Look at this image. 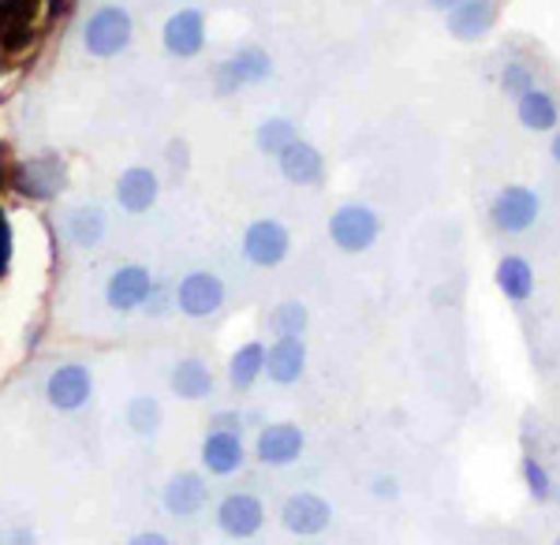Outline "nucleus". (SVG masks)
<instances>
[{
	"instance_id": "1",
	"label": "nucleus",
	"mask_w": 560,
	"mask_h": 545,
	"mask_svg": "<svg viewBox=\"0 0 560 545\" xmlns=\"http://www.w3.org/2000/svg\"><path fill=\"white\" fill-rule=\"evenodd\" d=\"M131 34H135V23H131V12L120 4H105L90 15L86 31H83V45L90 57L97 60H108V57H120L124 49L131 45Z\"/></svg>"
},
{
	"instance_id": "2",
	"label": "nucleus",
	"mask_w": 560,
	"mask_h": 545,
	"mask_svg": "<svg viewBox=\"0 0 560 545\" xmlns=\"http://www.w3.org/2000/svg\"><path fill=\"white\" fill-rule=\"evenodd\" d=\"M541 217V198L530 187L523 184H509L493 195L490 202V224L501 235H523L538 224Z\"/></svg>"
},
{
	"instance_id": "3",
	"label": "nucleus",
	"mask_w": 560,
	"mask_h": 545,
	"mask_svg": "<svg viewBox=\"0 0 560 545\" xmlns=\"http://www.w3.org/2000/svg\"><path fill=\"white\" fill-rule=\"evenodd\" d=\"M377 235H382V221L363 202H348L329 217V240L348 254L370 251L377 243Z\"/></svg>"
},
{
	"instance_id": "4",
	"label": "nucleus",
	"mask_w": 560,
	"mask_h": 545,
	"mask_svg": "<svg viewBox=\"0 0 560 545\" xmlns=\"http://www.w3.org/2000/svg\"><path fill=\"white\" fill-rule=\"evenodd\" d=\"M68 184V165L57 158V153H38V158L23 161L20 169L12 172V187L20 190L23 198H34V202H49L57 198Z\"/></svg>"
},
{
	"instance_id": "5",
	"label": "nucleus",
	"mask_w": 560,
	"mask_h": 545,
	"mask_svg": "<svg viewBox=\"0 0 560 545\" xmlns=\"http://www.w3.org/2000/svg\"><path fill=\"white\" fill-rule=\"evenodd\" d=\"M280 523L295 538H322L332 526V505L322 494H314V489H300L280 508Z\"/></svg>"
},
{
	"instance_id": "6",
	"label": "nucleus",
	"mask_w": 560,
	"mask_h": 545,
	"mask_svg": "<svg viewBox=\"0 0 560 545\" xmlns=\"http://www.w3.org/2000/svg\"><path fill=\"white\" fill-rule=\"evenodd\" d=\"M273 76V60L261 45H243L232 53V60H224L217 68V94H236L240 86H255L266 83Z\"/></svg>"
},
{
	"instance_id": "7",
	"label": "nucleus",
	"mask_w": 560,
	"mask_h": 545,
	"mask_svg": "<svg viewBox=\"0 0 560 545\" xmlns=\"http://www.w3.org/2000/svg\"><path fill=\"white\" fill-rule=\"evenodd\" d=\"M288 251H292V235H288L284 224L273 221V217L255 221L247 232H243V254H247V262L258 269L280 266V262L288 258Z\"/></svg>"
},
{
	"instance_id": "8",
	"label": "nucleus",
	"mask_w": 560,
	"mask_h": 545,
	"mask_svg": "<svg viewBox=\"0 0 560 545\" xmlns=\"http://www.w3.org/2000/svg\"><path fill=\"white\" fill-rule=\"evenodd\" d=\"M176 306L184 311L187 317H210L224 306V285L217 272H206V269H195L179 280L176 288Z\"/></svg>"
},
{
	"instance_id": "9",
	"label": "nucleus",
	"mask_w": 560,
	"mask_h": 545,
	"mask_svg": "<svg viewBox=\"0 0 560 545\" xmlns=\"http://www.w3.org/2000/svg\"><path fill=\"white\" fill-rule=\"evenodd\" d=\"M217 526L229 538H255L266 526V505L255 494H229L217 505Z\"/></svg>"
},
{
	"instance_id": "10",
	"label": "nucleus",
	"mask_w": 560,
	"mask_h": 545,
	"mask_svg": "<svg viewBox=\"0 0 560 545\" xmlns=\"http://www.w3.org/2000/svg\"><path fill=\"white\" fill-rule=\"evenodd\" d=\"M306 449V438L295 422H269L258 430V441H255V456L269 467H288L303 456Z\"/></svg>"
},
{
	"instance_id": "11",
	"label": "nucleus",
	"mask_w": 560,
	"mask_h": 545,
	"mask_svg": "<svg viewBox=\"0 0 560 545\" xmlns=\"http://www.w3.org/2000/svg\"><path fill=\"white\" fill-rule=\"evenodd\" d=\"M90 393H94V381H90V370L79 367V362H65L45 381V399L57 411H79L90 399Z\"/></svg>"
},
{
	"instance_id": "12",
	"label": "nucleus",
	"mask_w": 560,
	"mask_h": 545,
	"mask_svg": "<svg viewBox=\"0 0 560 545\" xmlns=\"http://www.w3.org/2000/svg\"><path fill=\"white\" fill-rule=\"evenodd\" d=\"M161 42H165V49L173 53L179 60H191L202 53L206 45V20L202 12H195V8H179L176 15H168L165 31H161Z\"/></svg>"
},
{
	"instance_id": "13",
	"label": "nucleus",
	"mask_w": 560,
	"mask_h": 545,
	"mask_svg": "<svg viewBox=\"0 0 560 545\" xmlns=\"http://www.w3.org/2000/svg\"><path fill=\"white\" fill-rule=\"evenodd\" d=\"M161 501H165V508L176 520H191V515L202 512L206 501H210V486H206V478L198 475V471H179V475L168 478L165 489H161Z\"/></svg>"
},
{
	"instance_id": "14",
	"label": "nucleus",
	"mask_w": 560,
	"mask_h": 545,
	"mask_svg": "<svg viewBox=\"0 0 560 545\" xmlns=\"http://www.w3.org/2000/svg\"><path fill=\"white\" fill-rule=\"evenodd\" d=\"M150 292H153V277H150L147 266H124V269H116L113 277H108V285H105L108 306H113V311H120V314L139 311V306L150 299Z\"/></svg>"
},
{
	"instance_id": "15",
	"label": "nucleus",
	"mask_w": 560,
	"mask_h": 545,
	"mask_svg": "<svg viewBox=\"0 0 560 545\" xmlns=\"http://www.w3.org/2000/svg\"><path fill=\"white\" fill-rule=\"evenodd\" d=\"M243 460H247V449H243V438L236 430H213L206 433L202 441V467L210 471V475L224 478V475H236L243 467Z\"/></svg>"
},
{
	"instance_id": "16",
	"label": "nucleus",
	"mask_w": 560,
	"mask_h": 545,
	"mask_svg": "<svg viewBox=\"0 0 560 545\" xmlns=\"http://www.w3.org/2000/svg\"><path fill=\"white\" fill-rule=\"evenodd\" d=\"M266 374L277 385H295L306 374V344L303 336H277L266 351Z\"/></svg>"
},
{
	"instance_id": "17",
	"label": "nucleus",
	"mask_w": 560,
	"mask_h": 545,
	"mask_svg": "<svg viewBox=\"0 0 560 545\" xmlns=\"http://www.w3.org/2000/svg\"><path fill=\"white\" fill-rule=\"evenodd\" d=\"M497 23V0H459L448 12V34L456 42H478L493 31Z\"/></svg>"
},
{
	"instance_id": "18",
	"label": "nucleus",
	"mask_w": 560,
	"mask_h": 545,
	"mask_svg": "<svg viewBox=\"0 0 560 545\" xmlns=\"http://www.w3.org/2000/svg\"><path fill=\"white\" fill-rule=\"evenodd\" d=\"M280 172H284L288 184H300V187H318L325 176V161L322 153L311 147V142L295 139L292 147H284L277 153Z\"/></svg>"
},
{
	"instance_id": "19",
	"label": "nucleus",
	"mask_w": 560,
	"mask_h": 545,
	"mask_svg": "<svg viewBox=\"0 0 560 545\" xmlns=\"http://www.w3.org/2000/svg\"><path fill=\"white\" fill-rule=\"evenodd\" d=\"M158 176H153L150 169H128L120 172V179H116V202H120V210L128 213H147L153 202H158Z\"/></svg>"
},
{
	"instance_id": "20",
	"label": "nucleus",
	"mask_w": 560,
	"mask_h": 545,
	"mask_svg": "<svg viewBox=\"0 0 560 545\" xmlns=\"http://www.w3.org/2000/svg\"><path fill=\"white\" fill-rule=\"evenodd\" d=\"M516 116H520V124L527 127V131H538V135L557 131V127H560L557 97L549 94V90H541V86H530L527 94L516 97Z\"/></svg>"
},
{
	"instance_id": "21",
	"label": "nucleus",
	"mask_w": 560,
	"mask_h": 545,
	"mask_svg": "<svg viewBox=\"0 0 560 545\" xmlns=\"http://www.w3.org/2000/svg\"><path fill=\"white\" fill-rule=\"evenodd\" d=\"M493 280H497V288H501V295L516 306H523L535 295V269H530V262L523 258V254H504V258L497 262Z\"/></svg>"
},
{
	"instance_id": "22",
	"label": "nucleus",
	"mask_w": 560,
	"mask_h": 545,
	"mask_svg": "<svg viewBox=\"0 0 560 545\" xmlns=\"http://www.w3.org/2000/svg\"><path fill=\"white\" fill-rule=\"evenodd\" d=\"M168 385H173V393L179 399H206L213 393V370L202 359H179Z\"/></svg>"
},
{
	"instance_id": "23",
	"label": "nucleus",
	"mask_w": 560,
	"mask_h": 545,
	"mask_svg": "<svg viewBox=\"0 0 560 545\" xmlns=\"http://www.w3.org/2000/svg\"><path fill=\"white\" fill-rule=\"evenodd\" d=\"M261 374H266V344L250 340L229 359V385L236 389V393H247Z\"/></svg>"
},
{
	"instance_id": "24",
	"label": "nucleus",
	"mask_w": 560,
	"mask_h": 545,
	"mask_svg": "<svg viewBox=\"0 0 560 545\" xmlns=\"http://www.w3.org/2000/svg\"><path fill=\"white\" fill-rule=\"evenodd\" d=\"M65 229L75 247H97V243L105 240V213L97 210V206H75V210L68 213Z\"/></svg>"
},
{
	"instance_id": "25",
	"label": "nucleus",
	"mask_w": 560,
	"mask_h": 545,
	"mask_svg": "<svg viewBox=\"0 0 560 545\" xmlns=\"http://www.w3.org/2000/svg\"><path fill=\"white\" fill-rule=\"evenodd\" d=\"M306 322H311V311H306L300 299H284V303H277L266 317L273 336H303Z\"/></svg>"
},
{
	"instance_id": "26",
	"label": "nucleus",
	"mask_w": 560,
	"mask_h": 545,
	"mask_svg": "<svg viewBox=\"0 0 560 545\" xmlns=\"http://www.w3.org/2000/svg\"><path fill=\"white\" fill-rule=\"evenodd\" d=\"M300 139V131H295L292 120H284V116H269V120H261V127L255 131V142L261 153H277L284 147H292V142Z\"/></svg>"
},
{
	"instance_id": "27",
	"label": "nucleus",
	"mask_w": 560,
	"mask_h": 545,
	"mask_svg": "<svg viewBox=\"0 0 560 545\" xmlns=\"http://www.w3.org/2000/svg\"><path fill=\"white\" fill-rule=\"evenodd\" d=\"M161 419H165V411L153 396H135L128 404V426L139 438H153L161 430Z\"/></svg>"
},
{
	"instance_id": "28",
	"label": "nucleus",
	"mask_w": 560,
	"mask_h": 545,
	"mask_svg": "<svg viewBox=\"0 0 560 545\" xmlns=\"http://www.w3.org/2000/svg\"><path fill=\"white\" fill-rule=\"evenodd\" d=\"M520 475H523V483H527V494L535 497L538 505H549V501H553V478H549L546 463H538L535 456H523Z\"/></svg>"
},
{
	"instance_id": "29",
	"label": "nucleus",
	"mask_w": 560,
	"mask_h": 545,
	"mask_svg": "<svg viewBox=\"0 0 560 545\" xmlns=\"http://www.w3.org/2000/svg\"><path fill=\"white\" fill-rule=\"evenodd\" d=\"M530 86H538L535 83V71L527 68L523 60H509L504 63V71H501V90L509 97H520V94H527Z\"/></svg>"
},
{
	"instance_id": "30",
	"label": "nucleus",
	"mask_w": 560,
	"mask_h": 545,
	"mask_svg": "<svg viewBox=\"0 0 560 545\" xmlns=\"http://www.w3.org/2000/svg\"><path fill=\"white\" fill-rule=\"evenodd\" d=\"M370 494H374L377 501H393V497H400V483H396L393 475H377V478H370Z\"/></svg>"
},
{
	"instance_id": "31",
	"label": "nucleus",
	"mask_w": 560,
	"mask_h": 545,
	"mask_svg": "<svg viewBox=\"0 0 560 545\" xmlns=\"http://www.w3.org/2000/svg\"><path fill=\"white\" fill-rule=\"evenodd\" d=\"M8 262H12V221L0 210V272L8 269Z\"/></svg>"
},
{
	"instance_id": "32",
	"label": "nucleus",
	"mask_w": 560,
	"mask_h": 545,
	"mask_svg": "<svg viewBox=\"0 0 560 545\" xmlns=\"http://www.w3.org/2000/svg\"><path fill=\"white\" fill-rule=\"evenodd\" d=\"M213 426L217 430H236V433H243V422H240V415H232V411H221L213 419Z\"/></svg>"
},
{
	"instance_id": "33",
	"label": "nucleus",
	"mask_w": 560,
	"mask_h": 545,
	"mask_svg": "<svg viewBox=\"0 0 560 545\" xmlns=\"http://www.w3.org/2000/svg\"><path fill=\"white\" fill-rule=\"evenodd\" d=\"M128 545H168V538H165V534H158V531H142V534H135Z\"/></svg>"
},
{
	"instance_id": "34",
	"label": "nucleus",
	"mask_w": 560,
	"mask_h": 545,
	"mask_svg": "<svg viewBox=\"0 0 560 545\" xmlns=\"http://www.w3.org/2000/svg\"><path fill=\"white\" fill-rule=\"evenodd\" d=\"M168 161H173V169H187V147H184V142H173V147H168Z\"/></svg>"
},
{
	"instance_id": "35",
	"label": "nucleus",
	"mask_w": 560,
	"mask_h": 545,
	"mask_svg": "<svg viewBox=\"0 0 560 545\" xmlns=\"http://www.w3.org/2000/svg\"><path fill=\"white\" fill-rule=\"evenodd\" d=\"M0 545H34V534H26V531H15L12 538H0Z\"/></svg>"
},
{
	"instance_id": "36",
	"label": "nucleus",
	"mask_w": 560,
	"mask_h": 545,
	"mask_svg": "<svg viewBox=\"0 0 560 545\" xmlns=\"http://www.w3.org/2000/svg\"><path fill=\"white\" fill-rule=\"evenodd\" d=\"M427 4H430V8H438V12H445V15H448V12H453V8L459 4V0H427Z\"/></svg>"
},
{
	"instance_id": "37",
	"label": "nucleus",
	"mask_w": 560,
	"mask_h": 545,
	"mask_svg": "<svg viewBox=\"0 0 560 545\" xmlns=\"http://www.w3.org/2000/svg\"><path fill=\"white\" fill-rule=\"evenodd\" d=\"M549 150H553V161L560 165V127H557V135H553V147H549Z\"/></svg>"
},
{
	"instance_id": "38",
	"label": "nucleus",
	"mask_w": 560,
	"mask_h": 545,
	"mask_svg": "<svg viewBox=\"0 0 560 545\" xmlns=\"http://www.w3.org/2000/svg\"><path fill=\"white\" fill-rule=\"evenodd\" d=\"M553 545H560V538H557V542H553Z\"/></svg>"
}]
</instances>
